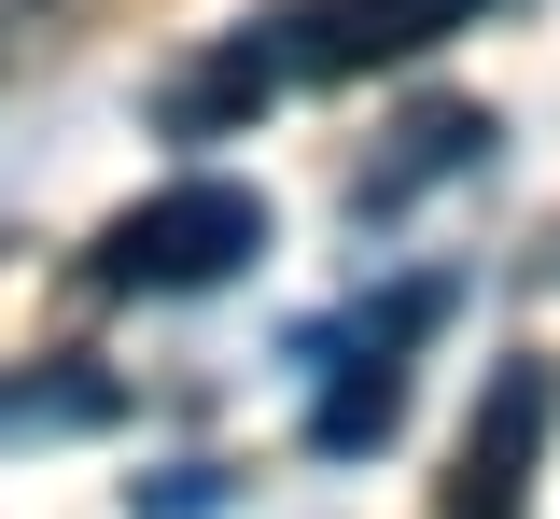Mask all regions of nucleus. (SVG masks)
<instances>
[{
	"instance_id": "1",
	"label": "nucleus",
	"mask_w": 560,
	"mask_h": 519,
	"mask_svg": "<svg viewBox=\"0 0 560 519\" xmlns=\"http://www.w3.org/2000/svg\"><path fill=\"white\" fill-rule=\"evenodd\" d=\"M267 253V197L238 183V169H168L140 211L98 224V281L113 296H210V281H238Z\"/></svg>"
},
{
	"instance_id": "2",
	"label": "nucleus",
	"mask_w": 560,
	"mask_h": 519,
	"mask_svg": "<svg viewBox=\"0 0 560 519\" xmlns=\"http://www.w3.org/2000/svg\"><path fill=\"white\" fill-rule=\"evenodd\" d=\"M434 309H448V281H407V296H378V309H350V323L308 337L323 351V393H308V449L323 463L393 449V422H407V351L434 337Z\"/></svg>"
},
{
	"instance_id": "3",
	"label": "nucleus",
	"mask_w": 560,
	"mask_h": 519,
	"mask_svg": "<svg viewBox=\"0 0 560 519\" xmlns=\"http://www.w3.org/2000/svg\"><path fill=\"white\" fill-rule=\"evenodd\" d=\"M477 14H504V0H280V57H294V84H350L393 57H434Z\"/></svg>"
},
{
	"instance_id": "4",
	"label": "nucleus",
	"mask_w": 560,
	"mask_h": 519,
	"mask_svg": "<svg viewBox=\"0 0 560 519\" xmlns=\"http://www.w3.org/2000/svg\"><path fill=\"white\" fill-rule=\"evenodd\" d=\"M547 422H560L547 351H504V379H490V393H477V422H463V463H448V519H518V506H533Z\"/></svg>"
},
{
	"instance_id": "5",
	"label": "nucleus",
	"mask_w": 560,
	"mask_h": 519,
	"mask_svg": "<svg viewBox=\"0 0 560 519\" xmlns=\"http://www.w3.org/2000/svg\"><path fill=\"white\" fill-rule=\"evenodd\" d=\"M280 84H294V57H280V14H253V28H238V43H210L183 84H154V127H168V141H210V127L267 113Z\"/></svg>"
},
{
	"instance_id": "6",
	"label": "nucleus",
	"mask_w": 560,
	"mask_h": 519,
	"mask_svg": "<svg viewBox=\"0 0 560 519\" xmlns=\"http://www.w3.org/2000/svg\"><path fill=\"white\" fill-rule=\"evenodd\" d=\"M477 141H490V113H463V99H448V113H420V127H407V154H378V169L350 183V211H364V224H378V211H407L420 183H434V169H463Z\"/></svg>"
},
{
	"instance_id": "7",
	"label": "nucleus",
	"mask_w": 560,
	"mask_h": 519,
	"mask_svg": "<svg viewBox=\"0 0 560 519\" xmlns=\"http://www.w3.org/2000/svg\"><path fill=\"white\" fill-rule=\"evenodd\" d=\"M43 14H57V0H0V84L28 71V43H43Z\"/></svg>"
}]
</instances>
